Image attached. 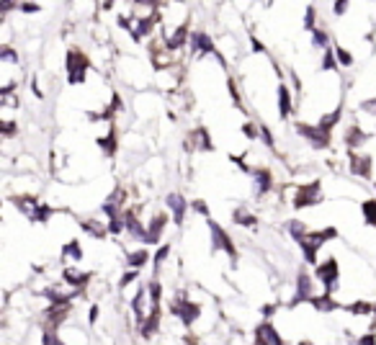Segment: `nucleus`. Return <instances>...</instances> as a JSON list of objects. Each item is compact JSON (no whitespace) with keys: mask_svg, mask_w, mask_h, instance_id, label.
Masks as SVG:
<instances>
[{"mask_svg":"<svg viewBox=\"0 0 376 345\" xmlns=\"http://www.w3.org/2000/svg\"><path fill=\"white\" fill-rule=\"evenodd\" d=\"M337 237V229L335 227H325V229H309V235L299 242V247H302V255H304V263L307 265H319V260H317V255H319V247L325 245V242H330V240H335Z\"/></svg>","mask_w":376,"mask_h":345,"instance_id":"f257e3e1","label":"nucleus"},{"mask_svg":"<svg viewBox=\"0 0 376 345\" xmlns=\"http://www.w3.org/2000/svg\"><path fill=\"white\" fill-rule=\"evenodd\" d=\"M167 312L173 314V317H178V322L188 330V327H194L196 322H199V317H201V304L199 301H191L183 291L175 296V299H170V304H167Z\"/></svg>","mask_w":376,"mask_h":345,"instance_id":"f03ea898","label":"nucleus"},{"mask_svg":"<svg viewBox=\"0 0 376 345\" xmlns=\"http://www.w3.org/2000/svg\"><path fill=\"white\" fill-rule=\"evenodd\" d=\"M88 70H90V57H88L80 47L67 49V54H65V75H67V83H70V85L85 83Z\"/></svg>","mask_w":376,"mask_h":345,"instance_id":"7ed1b4c3","label":"nucleus"},{"mask_svg":"<svg viewBox=\"0 0 376 345\" xmlns=\"http://www.w3.org/2000/svg\"><path fill=\"white\" fill-rule=\"evenodd\" d=\"M206 227H209V235H212V250H222V253L235 263V260L240 258V250H237L232 235H230L219 222H214V219H206Z\"/></svg>","mask_w":376,"mask_h":345,"instance_id":"20e7f679","label":"nucleus"},{"mask_svg":"<svg viewBox=\"0 0 376 345\" xmlns=\"http://www.w3.org/2000/svg\"><path fill=\"white\" fill-rule=\"evenodd\" d=\"M314 278L322 283V289H325V294H332L335 296V291L340 289V263H337V258H325L317 268H314Z\"/></svg>","mask_w":376,"mask_h":345,"instance_id":"39448f33","label":"nucleus"},{"mask_svg":"<svg viewBox=\"0 0 376 345\" xmlns=\"http://www.w3.org/2000/svg\"><path fill=\"white\" fill-rule=\"evenodd\" d=\"M325 201V194H322V183L314 178L312 183H302L296 191H294V199H291V204H294V209L296 212H302V209H312V206H317V204H322Z\"/></svg>","mask_w":376,"mask_h":345,"instance_id":"423d86ee","label":"nucleus"},{"mask_svg":"<svg viewBox=\"0 0 376 345\" xmlns=\"http://www.w3.org/2000/svg\"><path fill=\"white\" fill-rule=\"evenodd\" d=\"M314 283H317L314 273L299 271V273H296V289H294V294H291L289 306L294 309V306H299V304H309V301L317 296V294H314Z\"/></svg>","mask_w":376,"mask_h":345,"instance_id":"0eeeda50","label":"nucleus"},{"mask_svg":"<svg viewBox=\"0 0 376 345\" xmlns=\"http://www.w3.org/2000/svg\"><path fill=\"white\" fill-rule=\"evenodd\" d=\"M296 131L309 142L312 149H330V147H332V131H325V129H319L317 124H304V121H299V124H296Z\"/></svg>","mask_w":376,"mask_h":345,"instance_id":"6e6552de","label":"nucleus"},{"mask_svg":"<svg viewBox=\"0 0 376 345\" xmlns=\"http://www.w3.org/2000/svg\"><path fill=\"white\" fill-rule=\"evenodd\" d=\"M124 224H126V235L129 237H134L137 242H147V227H144V222L139 219V206H129L126 212H124Z\"/></svg>","mask_w":376,"mask_h":345,"instance_id":"1a4fd4ad","label":"nucleus"},{"mask_svg":"<svg viewBox=\"0 0 376 345\" xmlns=\"http://www.w3.org/2000/svg\"><path fill=\"white\" fill-rule=\"evenodd\" d=\"M348 170L350 176L368 181L371 178V170H373V157L371 155H358V152H348Z\"/></svg>","mask_w":376,"mask_h":345,"instance_id":"9d476101","label":"nucleus"},{"mask_svg":"<svg viewBox=\"0 0 376 345\" xmlns=\"http://www.w3.org/2000/svg\"><path fill=\"white\" fill-rule=\"evenodd\" d=\"M191 34H194V31H191V26H188V18H185V21H183V24L173 31V34L162 36L165 49H167V52H173V54H175V52H180V49L185 47V42H191Z\"/></svg>","mask_w":376,"mask_h":345,"instance_id":"9b49d317","label":"nucleus"},{"mask_svg":"<svg viewBox=\"0 0 376 345\" xmlns=\"http://www.w3.org/2000/svg\"><path fill=\"white\" fill-rule=\"evenodd\" d=\"M253 342H260V345H286L284 337H281V332L276 330V324H273L271 319L258 322V327H255V340H253Z\"/></svg>","mask_w":376,"mask_h":345,"instance_id":"f8f14e48","label":"nucleus"},{"mask_svg":"<svg viewBox=\"0 0 376 345\" xmlns=\"http://www.w3.org/2000/svg\"><path fill=\"white\" fill-rule=\"evenodd\" d=\"M188 149H201V152H214V142H212V131L206 126H196L188 131V139H185Z\"/></svg>","mask_w":376,"mask_h":345,"instance_id":"ddd939ff","label":"nucleus"},{"mask_svg":"<svg viewBox=\"0 0 376 345\" xmlns=\"http://www.w3.org/2000/svg\"><path fill=\"white\" fill-rule=\"evenodd\" d=\"M191 52L196 57H206V54H217L219 57V49H217L214 39L206 31H194L191 34Z\"/></svg>","mask_w":376,"mask_h":345,"instance_id":"4468645a","label":"nucleus"},{"mask_svg":"<svg viewBox=\"0 0 376 345\" xmlns=\"http://www.w3.org/2000/svg\"><path fill=\"white\" fill-rule=\"evenodd\" d=\"M371 139V134L366 129H361V124H348L343 131V144L348 147V152H355L358 147H363Z\"/></svg>","mask_w":376,"mask_h":345,"instance_id":"2eb2a0df","label":"nucleus"},{"mask_svg":"<svg viewBox=\"0 0 376 345\" xmlns=\"http://www.w3.org/2000/svg\"><path fill=\"white\" fill-rule=\"evenodd\" d=\"M165 206L170 209V214H173V222L178 224V227H183V222H185V212H188V204L185 201V196H180V194H167L165 196Z\"/></svg>","mask_w":376,"mask_h":345,"instance_id":"dca6fc26","label":"nucleus"},{"mask_svg":"<svg viewBox=\"0 0 376 345\" xmlns=\"http://www.w3.org/2000/svg\"><path fill=\"white\" fill-rule=\"evenodd\" d=\"M253 183H255V194L258 196H266L276 188V181H273V172L268 167H253Z\"/></svg>","mask_w":376,"mask_h":345,"instance_id":"f3484780","label":"nucleus"},{"mask_svg":"<svg viewBox=\"0 0 376 345\" xmlns=\"http://www.w3.org/2000/svg\"><path fill=\"white\" fill-rule=\"evenodd\" d=\"M90 278H93L90 271H78V268H72V265H67V268L62 271V281L70 283L72 291H85V286L90 283Z\"/></svg>","mask_w":376,"mask_h":345,"instance_id":"a211bd4d","label":"nucleus"},{"mask_svg":"<svg viewBox=\"0 0 376 345\" xmlns=\"http://www.w3.org/2000/svg\"><path fill=\"white\" fill-rule=\"evenodd\" d=\"M78 224H80V229H83L88 237H93V240H103V237H108V224H106L103 219L83 217V219H78Z\"/></svg>","mask_w":376,"mask_h":345,"instance_id":"6ab92c4d","label":"nucleus"},{"mask_svg":"<svg viewBox=\"0 0 376 345\" xmlns=\"http://www.w3.org/2000/svg\"><path fill=\"white\" fill-rule=\"evenodd\" d=\"M96 144L101 147L103 157H114L119 152V129H116V124H111V129L96 139Z\"/></svg>","mask_w":376,"mask_h":345,"instance_id":"aec40b11","label":"nucleus"},{"mask_svg":"<svg viewBox=\"0 0 376 345\" xmlns=\"http://www.w3.org/2000/svg\"><path fill=\"white\" fill-rule=\"evenodd\" d=\"M165 227H167V214H155L152 219H149V224H147V242L144 245H157L160 240H162V232H165Z\"/></svg>","mask_w":376,"mask_h":345,"instance_id":"412c9836","label":"nucleus"},{"mask_svg":"<svg viewBox=\"0 0 376 345\" xmlns=\"http://www.w3.org/2000/svg\"><path fill=\"white\" fill-rule=\"evenodd\" d=\"M294 113V90L281 80L278 83V116L281 119H289Z\"/></svg>","mask_w":376,"mask_h":345,"instance_id":"4be33fe9","label":"nucleus"},{"mask_svg":"<svg viewBox=\"0 0 376 345\" xmlns=\"http://www.w3.org/2000/svg\"><path fill=\"white\" fill-rule=\"evenodd\" d=\"M160 319H162V309H149L147 319L139 324V335H142V337H152V335L160 330Z\"/></svg>","mask_w":376,"mask_h":345,"instance_id":"5701e85b","label":"nucleus"},{"mask_svg":"<svg viewBox=\"0 0 376 345\" xmlns=\"http://www.w3.org/2000/svg\"><path fill=\"white\" fill-rule=\"evenodd\" d=\"M309 304H312L317 312H322V314H327V312H337V309H345L343 304H337V301H335V296H332V294H319V296H314Z\"/></svg>","mask_w":376,"mask_h":345,"instance_id":"b1692460","label":"nucleus"},{"mask_svg":"<svg viewBox=\"0 0 376 345\" xmlns=\"http://www.w3.org/2000/svg\"><path fill=\"white\" fill-rule=\"evenodd\" d=\"M11 204H13L21 214H26V217L31 219V214L39 209V204H42V201H39L36 196H13V199H11Z\"/></svg>","mask_w":376,"mask_h":345,"instance_id":"393cba45","label":"nucleus"},{"mask_svg":"<svg viewBox=\"0 0 376 345\" xmlns=\"http://www.w3.org/2000/svg\"><path fill=\"white\" fill-rule=\"evenodd\" d=\"M144 286H147V296H149V309H162V283H160V278H149Z\"/></svg>","mask_w":376,"mask_h":345,"instance_id":"a878e982","label":"nucleus"},{"mask_svg":"<svg viewBox=\"0 0 376 345\" xmlns=\"http://www.w3.org/2000/svg\"><path fill=\"white\" fill-rule=\"evenodd\" d=\"M152 260V255L144 250V247H139V250H134V253H126V265H129V271H139V268H144L147 263Z\"/></svg>","mask_w":376,"mask_h":345,"instance_id":"bb28decb","label":"nucleus"},{"mask_svg":"<svg viewBox=\"0 0 376 345\" xmlns=\"http://www.w3.org/2000/svg\"><path fill=\"white\" fill-rule=\"evenodd\" d=\"M340 119H343V103H340V106H335L332 111H327V113L317 121V126H319V129H325V131H332V129L340 124Z\"/></svg>","mask_w":376,"mask_h":345,"instance_id":"cd10ccee","label":"nucleus"},{"mask_svg":"<svg viewBox=\"0 0 376 345\" xmlns=\"http://www.w3.org/2000/svg\"><path fill=\"white\" fill-rule=\"evenodd\" d=\"M60 255H62V260H67V258H70V260H75V263H78V260H83V255H85V253H83L80 240H67V242L62 245Z\"/></svg>","mask_w":376,"mask_h":345,"instance_id":"c85d7f7f","label":"nucleus"},{"mask_svg":"<svg viewBox=\"0 0 376 345\" xmlns=\"http://www.w3.org/2000/svg\"><path fill=\"white\" fill-rule=\"evenodd\" d=\"M373 309H376V301H366V299H358V301L345 306V312H350L353 317H371Z\"/></svg>","mask_w":376,"mask_h":345,"instance_id":"c756f323","label":"nucleus"},{"mask_svg":"<svg viewBox=\"0 0 376 345\" xmlns=\"http://www.w3.org/2000/svg\"><path fill=\"white\" fill-rule=\"evenodd\" d=\"M286 232H289V237L299 245L307 235H309V227L302 222V219H289V224H286Z\"/></svg>","mask_w":376,"mask_h":345,"instance_id":"7c9ffc66","label":"nucleus"},{"mask_svg":"<svg viewBox=\"0 0 376 345\" xmlns=\"http://www.w3.org/2000/svg\"><path fill=\"white\" fill-rule=\"evenodd\" d=\"M60 212H62V209H54V206H49V204H44V201H42V204H39V209L31 214V222H34V224H47V222H49L54 214H60Z\"/></svg>","mask_w":376,"mask_h":345,"instance_id":"2f4dec72","label":"nucleus"},{"mask_svg":"<svg viewBox=\"0 0 376 345\" xmlns=\"http://www.w3.org/2000/svg\"><path fill=\"white\" fill-rule=\"evenodd\" d=\"M232 222H235L237 227H255V224H258V217H255L253 212H248L245 206H240V209H235Z\"/></svg>","mask_w":376,"mask_h":345,"instance_id":"473e14b6","label":"nucleus"},{"mask_svg":"<svg viewBox=\"0 0 376 345\" xmlns=\"http://www.w3.org/2000/svg\"><path fill=\"white\" fill-rule=\"evenodd\" d=\"M312 47H314V49H322V52H327V49L332 47V39H330V34H327L325 29H314V31H312Z\"/></svg>","mask_w":376,"mask_h":345,"instance_id":"72a5a7b5","label":"nucleus"},{"mask_svg":"<svg viewBox=\"0 0 376 345\" xmlns=\"http://www.w3.org/2000/svg\"><path fill=\"white\" fill-rule=\"evenodd\" d=\"M361 212H363V222L368 227H376V199H366L361 204Z\"/></svg>","mask_w":376,"mask_h":345,"instance_id":"f704fd0d","label":"nucleus"},{"mask_svg":"<svg viewBox=\"0 0 376 345\" xmlns=\"http://www.w3.org/2000/svg\"><path fill=\"white\" fill-rule=\"evenodd\" d=\"M167 255H170V242L160 245V247H157V253H155V258H152V271H155V278H157V273H160L162 263L167 260Z\"/></svg>","mask_w":376,"mask_h":345,"instance_id":"c9c22d12","label":"nucleus"},{"mask_svg":"<svg viewBox=\"0 0 376 345\" xmlns=\"http://www.w3.org/2000/svg\"><path fill=\"white\" fill-rule=\"evenodd\" d=\"M337 67V57H335V44L327 49V52H322V62H319V70L322 72H332Z\"/></svg>","mask_w":376,"mask_h":345,"instance_id":"e433bc0d","label":"nucleus"},{"mask_svg":"<svg viewBox=\"0 0 376 345\" xmlns=\"http://www.w3.org/2000/svg\"><path fill=\"white\" fill-rule=\"evenodd\" d=\"M335 57H337V65L340 67H353V62H355V57L345 47H340V44H335Z\"/></svg>","mask_w":376,"mask_h":345,"instance_id":"4c0bfd02","label":"nucleus"},{"mask_svg":"<svg viewBox=\"0 0 376 345\" xmlns=\"http://www.w3.org/2000/svg\"><path fill=\"white\" fill-rule=\"evenodd\" d=\"M0 60H3V62H8V65H18V62H21L18 52H16L11 44H3V47H0Z\"/></svg>","mask_w":376,"mask_h":345,"instance_id":"58836bf2","label":"nucleus"},{"mask_svg":"<svg viewBox=\"0 0 376 345\" xmlns=\"http://www.w3.org/2000/svg\"><path fill=\"white\" fill-rule=\"evenodd\" d=\"M227 90H230V98H232V103H235L237 108H245V106H242L240 88H237V83H235V78H232V75H227Z\"/></svg>","mask_w":376,"mask_h":345,"instance_id":"ea45409f","label":"nucleus"},{"mask_svg":"<svg viewBox=\"0 0 376 345\" xmlns=\"http://www.w3.org/2000/svg\"><path fill=\"white\" fill-rule=\"evenodd\" d=\"M304 29L309 34L317 29V6H307V11H304Z\"/></svg>","mask_w":376,"mask_h":345,"instance_id":"a19ab883","label":"nucleus"},{"mask_svg":"<svg viewBox=\"0 0 376 345\" xmlns=\"http://www.w3.org/2000/svg\"><path fill=\"white\" fill-rule=\"evenodd\" d=\"M42 345H67V342L60 337L57 330H44L42 332Z\"/></svg>","mask_w":376,"mask_h":345,"instance_id":"79ce46f5","label":"nucleus"},{"mask_svg":"<svg viewBox=\"0 0 376 345\" xmlns=\"http://www.w3.org/2000/svg\"><path fill=\"white\" fill-rule=\"evenodd\" d=\"M0 134H3L6 139L16 137V134H18V124L11 121V119H3V121H0Z\"/></svg>","mask_w":376,"mask_h":345,"instance_id":"37998d69","label":"nucleus"},{"mask_svg":"<svg viewBox=\"0 0 376 345\" xmlns=\"http://www.w3.org/2000/svg\"><path fill=\"white\" fill-rule=\"evenodd\" d=\"M242 134H245L248 139H258V137H260V124L245 121V124H242Z\"/></svg>","mask_w":376,"mask_h":345,"instance_id":"c03bdc74","label":"nucleus"},{"mask_svg":"<svg viewBox=\"0 0 376 345\" xmlns=\"http://www.w3.org/2000/svg\"><path fill=\"white\" fill-rule=\"evenodd\" d=\"M191 209H194L196 214H201L204 219H212V212H209V204H206V201L196 199V201H191Z\"/></svg>","mask_w":376,"mask_h":345,"instance_id":"a18cd8bd","label":"nucleus"},{"mask_svg":"<svg viewBox=\"0 0 376 345\" xmlns=\"http://www.w3.org/2000/svg\"><path fill=\"white\" fill-rule=\"evenodd\" d=\"M260 139L266 142L268 149H276V139H273V134H271V129H268L266 124H260Z\"/></svg>","mask_w":376,"mask_h":345,"instance_id":"49530a36","label":"nucleus"},{"mask_svg":"<svg viewBox=\"0 0 376 345\" xmlns=\"http://www.w3.org/2000/svg\"><path fill=\"white\" fill-rule=\"evenodd\" d=\"M18 11L21 13H42V6L39 3H18Z\"/></svg>","mask_w":376,"mask_h":345,"instance_id":"de8ad7c7","label":"nucleus"},{"mask_svg":"<svg viewBox=\"0 0 376 345\" xmlns=\"http://www.w3.org/2000/svg\"><path fill=\"white\" fill-rule=\"evenodd\" d=\"M355 345H376V332L371 330V332H366V335H361V337L355 340Z\"/></svg>","mask_w":376,"mask_h":345,"instance_id":"09e8293b","label":"nucleus"},{"mask_svg":"<svg viewBox=\"0 0 376 345\" xmlns=\"http://www.w3.org/2000/svg\"><path fill=\"white\" fill-rule=\"evenodd\" d=\"M131 281H137V271H126V273L119 278V286H121V289H126Z\"/></svg>","mask_w":376,"mask_h":345,"instance_id":"8fccbe9b","label":"nucleus"},{"mask_svg":"<svg viewBox=\"0 0 376 345\" xmlns=\"http://www.w3.org/2000/svg\"><path fill=\"white\" fill-rule=\"evenodd\" d=\"M276 309H278V304H263V306H260V314H263V319H271V317L276 314Z\"/></svg>","mask_w":376,"mask_h":345,"instance_id":"3c124183","label":"nucleus"},{"mask_svg":"<svg viewBox=\"0 0 376 345\" xmlns=\"http://www.w3.org/2000/svg\"><path fill=\"white\" fill-rule=\"evenodd\" d=\"M350 6L345 3V0H337V3H332V16H343Z\"/></svg>","mask_w":376,"mask_h":345,"instance_id":"603ef678","label":"nucleus"},{"mask_svg":"<svg viewBox=\"0 0 376 345\" xmlns=\"http://www.w3.org/2000/svg\"><path fill=\"white\" fill-rule=\"evenodd\" d=\"M98 312H101V309H98V304H93V306H90V312H88V322H90V324H96V322H98Z\"/></svg>","mask_w":376,"mask_h":345,"instance_id":"864d4df0","label":"nucleus"},{"mask_svg":"<svg viewBox=\"0 0 376 345\" xmlns=\"http://www.w3.org/2000/svg\"><path fill=\"white\" fill-rule=\"evenodd\" d=\"M250 42H253V52H266V47L255 39V34H250Z\"/></svg>","mask_w":376,"mask_h":345,"instance_id":"5fc2aeb1","label":"nucleus"},{"mask_svg":"<svg viewBox=\"0 0 376 345\" xmlns=\"http://www.w3.org/2000/svg\"><path fill=\"white\" fill-rule=\"evenodd\" d=\"M183 345H199V337L196 335H183Z\"/></svg>","mask_w":376,"mask_h":345,"instance_id":"6e6d98bb","label":"nucleus"},{"mask_svg":"<svg viewBox=\"0 0 376 345\" xmlns=\"http://www.w3.org/2000/svg\"><path fill=\"white\" fill-rule=\"evenodd\" d=\"M299 345H314V342H309V340H299Z\"/></svg>","mask_w":376,"mask_h":345,"instance_id":"4d7b16f0","label":"nucleus"},{"mask_svg":"<svg viewBox=\"0 0 376 345\" xmlns=\"http://www.w3.org/2000/svg\"><path fill=\"white\" fill-rule=\"evenodd\" d=\"M373 324H376V309H373Z\"/></svg>","mask_w":376,"mask_h":345,"instance_id":"13d9d810","label":"nucleus"},{"mask_svg":"<svg viewBox=\"0 0 376 345\" xmlns=\"http://www.w3.org/2000/svg\"><path fill=\"white\" fill-rule=\"evenodd\" d=\"M253 345H260V342H253Z\"/></svg>","mask_w":376,"mask_h":345,"instance_id":"bf43d9fd","label":"nucleus"}]
</instances>
